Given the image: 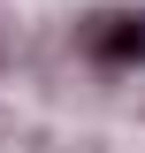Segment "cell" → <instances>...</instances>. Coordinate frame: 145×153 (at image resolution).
<instances>
[{
	"label": "cell",
	"mask_w": 145,
	"mask_h": 153,
	"mask_svg": "<svg viewBox=\"0 0 145 153\" xmlns=\"http://www.w3.org/2000/svg\"><path fill=\"white\" fill-rule=\"evenodd\" d=\"M84 54L99 69H138L145 61V8H107L84 23Z\"/></svg>",
	"instance_id": "6da1fadb"
}]
</instances>
